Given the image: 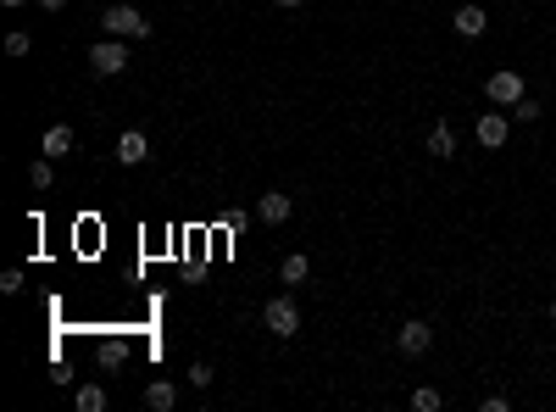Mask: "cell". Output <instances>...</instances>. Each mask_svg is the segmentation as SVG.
Returning <instances> with one entry per match:
<instances>
[{
    "label": "cell",
    "mask_w": 556,
    "mask_h": 412,
    "mask_svg": "<svg viewBox=\"0 0 556 412\" xmlns=\"http://www.w3.org/2000/svg\"><path fill=\"white\" fill-rule=\"evenodd\" d=\"M395 345H401V357H428V352H435V323L406 318V323L395 329Z\"/></svg>",
    "instance_id": "4"
},
{
    "label": "cell",
    "mask_w": 556,
    "mask_h": 412,
    "mask_svg": "<svg viewBox=\"0 0 556 412\" xmlns=\"http://www.w3.org/2000/svg\"><path fill=\"white\" fill-rule=\"evenodd\" d=\"M0 296H23V267H6V273H0Z\"/></svg>",
    "instance_id": "18"
},
{
    "label": "cell",
    "mask_w": 556,
    "mask_h": 412,
    "mask_svg": "<svg viewBox=\"0 0 556 412\" xmlns=\"http://www.w3.org/2000/svg\"><path fill=\"white\" fill-rule=\"evenodd\" d=\"M122 362V340H106L100 345V368H117Z\"/></svg>",
    "instance_id": "21"
},
{
    "label": "cell",
    "mask_w": 556,
    "mask_h": 412,
    "mask_svg": "<svg viewBox=\"0 0 556 412\" xmlns=\"http://www.w3.org/2000/svg\"><path fill=\"white\" fill-rule=\"evenodd\" d=\"M428 151H435V162H450V156H457V129H450L445 117H435V129H428Z\"/></svg>",
    "instance_id": "10"
},
{
    "label": "cell",
    "mask_w": 556,
    "mask_h": 412,
    "mask_svg": "<svg viewBox=\"0 0 556 412\" xmlns=\"http://www.w3.org/2000/svg\"><path fill=\"white\" fill-rule=\"evenodd\" d=\"M473 129H479V146H484V151H501L506 134H512V112H479V123H473Z\"/></svg>",
    "instance_id": "6"
},
{
    "label": "cell",
    "mask_w": 556,
    "mask_h": 412,
    "mask_svg": "<svg viewBox=\"0 0 556 412\" xmlns=\"http://www.w3.org/2000/svg\"><path fill=\"white\" fill-rule=\"evenodd\" d=\"M0 6H6V12H17V6H23V0H0Z\"/></svg>",
    "instance_id": "24"
},
{
    "label": "cell",
    "mask_w": 556,
    "mask_h": 412,
    "mask_svg": "<svg viewBox=\"0 0 556 412\" xmlns=\"http://www.w3.org/2000/svg\"><path fill=\"white\" fill-rule=\"evenodd\" d=\"M129 61H134V56H129V45H122V39H112V34L100 39V45H90V67H95L100 78H117V73H129Z\"/></svg>",
    "instance_id": "2"
},
{
    "label": "cell",
    "mask_w": 556,
    "mask_h": 412,
    "mask_svg": "<svg viewBox=\"0 0 556 412\" xmlns=\"http://www.w3.org/2000/svg\"><path fill=\"white\" fill-rule=\"evenodd\" d=\"M100 28H106L112 39H145L151 34V23L134 6H106V12H100Z\"/></svg>",
    "instance_id": "3"
},
{
    "label": "cell",
    "mask_w": 556,
    "mask_h": 412,
    "mask_svg": "<svg viewBox=\"0 0 556 412\" xmlns=\"http://www.w3.org/2000/svg\"><path fill=\"white\" fill-rule=\"evenodd\" d=\"M145 156H151V139L139 134V129H122L117 134V162H122V168H139Z\"/></svg>",
    "instance_id": "9"
},
{
    "label": "cell",
    "mask_w": 556,
    "mask_h": 412,
    "mask_svg": "<svg viewBox=\"0 0 556 412\" xmlns=\"http://www.w3.org/2000/svg\"><path fill=\"white\" fill-rule=\"evenodd\" d=\"M34 51V39L23 34V28H17V34H6V56H28Z\"/></svg>",
    "instance_id": "19"
},
{
    "label": "cell",
    "mask_w": 556,
    "mask_h": 412,
    "mask_svg": "<svg viewBox=\"0 0 556 412\" xmlns=\"http://www.w3.org/2000/svg\"><path fill=\"white\" fill-rule=\"evenodd\" d=\"M78 412H106V384H78Z\"/></svg>",
    "instance_id": "15"
},
{
    "label": "cell",
    "mask_w": 556,
    "mask_h": 412,
    "mask_svg": "<svg viewBox=\"0 0 556 412\" xmlns=\"http://www.w3.org/2000/svg\"><path fill=\"white\" fill-rule=\"evenodd\" d=\"M484 95H489V107H518L523 100V73H512V67H501V73H489L484 78Z\"/></svg>",
    "instance_id": "5"
},
{
    "label": "cell",
    "mask_w": 556,
    "mask_h": 412,
    "mask_svg": "<svg viewBox=\"0 0 556 412\" xmlns=\"http://www.w3.org/2000/svg\"><path fill=\"white\" fill-rule=\"evenodd\" d=\"M295 212V201L284 195V190H267V195H256V223H267V229H278L284 218Z\"/></svg>",
    "instance_id": "7"
},
{
    "label": "cell",
    "mask_w": 556,
    "mask_h": 412,
    "mask_svg": "<svg viewBox=\"0 0 556 412\" xmlns=\"http://www.w3.org/2000/svg\"><path fill=\"white\" fill-rule=\"evenodd\" d=\"M411 407H418V412H440V407H445V396H440L435 384H418V390H411Z\"/></svg>",
    "instance_id": "16"
},
{
    "label": "cell",
    "mask_w": 556,
    "mask_h": 412,
    "mask_svg": "<svg viewBox=\"0 0 556 412\" xmlns=\"http://www.w3.org/2000/svg\"><path fill=\"white\" fill-rule=\"evenodd\" d=\"M540 112H545L540 100H529V95H523L518 107H512V123H540Z\"/></svg>",
    "instance_id": "17"
},
{
    "label": "cell",
    "mask_w": 556,
    "mask_h": 412,
    "mask_svg": "<svg viewBox=\"0 0 556 412\" xmlns=\"http://www.w3.org/2000/svg\"><path fill=\"white\" fill-rule=\"evenodd\" d=\"M450 28H457L462 39H484V28H489V12L467 0V6H457V12H450Z\"/></svg>",
    "instance_id": "8"
},
{
    "label": "cell",
    "mask_w": 556,
    "mask_h": 412,
    "mask_svg": "<svg viewBox=\"0 0 556 412\" xmlns=\"http://www.w3.org/2000/svg\"><path fill=\"white\" fill-rule=\"evenodd\" d=\"M278 6H284V12H301V6H306V0H278Z\"/></svg>",
    "instance_id": "23"
},
{
    "label": "cell",
    "mask_w": 556,
    "mask_h": 412,
    "mask_svg": "<svg viewBox=\"0 0 556 412\" xmlns=\"http://www.w3.org/2000/svg\"><path fill=\"white\" fill-rule=\"evenodd\" d=\"M262 323H267V335L295 340L301 335V306H295V296H273V301L262 306Z\"/></svg>",
    "instance_id": "1"
},
{
    "label": "cell",
    "mask_w": 556,
    "mask_h": 412,
    "mask_svg": "<svg viewBox=\"0 0 556 412\" xmlns=\"http://www.w3.org/2000/svg\"><path fill=\"white\" fill-rule=\"evenodd\" d=\"M551 323H556V301H551Z\"/></svg>",
    "instance_id": "25"
},
{
    "label": "cell",
    "mask_w": 556,
    "mask_h": 412,
    "mask_svg": "<svg viewBox=\"0 0 556 412\" xmlns=\"http://www.w3.org/2000/svg\"><path fill=\"white\" fill-rule=\"evenodd\" d=\"M306 279H312V262H306V251H290V257L278 262V284H290V290H295V284H306Z\"/></svg>",
    "instance_id": "13"
},
{
    "label": "cell",
    "mask_w": 556,
    "mask_h": 412,
    "mask_svg": "<svg viewBox=\"0 0 556 412\" xmlns=\"http://www.w3.org/2000/svg\"><path fill=\"white\" fill-rule=\"evenodd\" d=\"M28 184H34V190H51V184H56V162H51L45 151L28 162Z\"/></svg>",
    "instance_id": "14"
},
{
    "label": "cell",
    "mask_w": 556,
    "mask_h": 412,
    "mask_svg": "<svg viewBox=\"0 0 556 412\" xmlns=\"http://www.w3.org/2000/svg\"><path fill=\"white\" fill-rule=\"evenodd\" d=\"M190 384H195V390H212V362H195V368H190Z\"/></svg>",
    "instance_id": "20"
},
{
    "label": "cell",
    "mask_w": 556,
    "mask_h": 412,
    "mask_svg": "<svg viewBox=\"0 0 556 412\" xmlns=\"http://www.w3.org/2000/svg\"><path fill=\"white\" fill-rule=\"evenodd\" d=\"M145 407H151V412H173V407H178V384H173V379H151V384H145Z\"/></svg>",
    "instance_id": "11"
},
{
    "label": "cell",
    "mask_w": 556,
    "mask_h": 412,
    "mask_svg": "<svg viewBox=\"0 0 556 412\" xmlns=\"http://www.w3.org/2000/svg\"><path fill=\"white\" fill-rule=\"evenodd\" d=\"M39 6H45V12H61V6H67V0H39Z\"/></svg>",
    "instance_id": "22"
},
{
    "label": "cell",
    "mask_w": 556,
    "mask_h": 412,
    "mask_svg": "<svg viewBox=\"0 0 556 412\" xmlns=\"http://www.w3.org/2000/svg\"><path fill=\"white\" fill-rule=\"evenodd\" d=\"M39 151H45L51 162L73 156V129H67V123H56V129H45V139H39Z\"/></svg>",
    "instance_id": "12"
}]
</instances>
